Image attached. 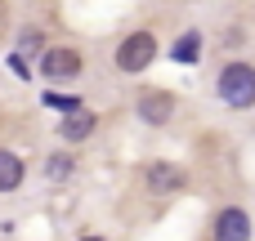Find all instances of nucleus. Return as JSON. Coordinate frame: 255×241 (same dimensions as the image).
<instances>
[{
	"instance_id": "obj_1",
	"label": "nucleus",
	"mask_w": 255,
	"mask_h": 241,
	"mask_svg": "<svg viewBox=\"0 0 255 241\" xmlns=\"http://www.w3.org/2000/svg\"><path fill=\"white\" fill-rule=\"evenodd\" d=\"M220 98L229 103V107H251L255 103V67L251 63H229L224 72H220Z\"/></svg>"
},
{
	"instance_id": "obj_2",
	"label": "nucleus",
	"mask_w": 255,
	"mask_h": 241,
	"mask_svg": "<svg viewBox=\"0 0 255 241\" xmlns=\"http://www.w3.org/2000/svg\"><path fill=\"white\" fill-rule=\"evenodd\" d=\"M152 58H157V36L152 31H134V36H126L121 45H117V67L121 72H143V67H152Z\"/></svg>"
},
{
	"instance_id": "obj_3",
	"label": "nucleus",
	"mask_w": 255,
	"mask_h": 241,
	"mask_svg": "<svg viewBox=\"0 0 255 241\" xmlns=\"http://www.w3.org/2000/svg\"><path fill=\"white\" fill-rule=\"evenodd\" d=\"M76 72H81V54H76V49H63V45L40 49V76H45V80H67V76H76Z\"/></svg>"
},
{
	"instance_id": "obj_4",
	"label": "nucleus",
	"mask_w": 255,
	"mask_h": 241,
	"mask_svg": "<svg viewBox=\"0 0 255 241\" xmlns=\"http://www.w3.org/2000/svg\"><path fill=\"white\" fill-rule=\"evenodd\" d=\"M215 241H251V215L229 206L215 215Z\"/></svg>"
},
{
	"instance_id": "obj_5",
	"label": "nucleus",
	"mask_w": 255,
	"mask_h": 241,
	"mask_svg": "<svg viewBox=\"0 0 255 241\" xmlns=\"http://www.w3.org/2000/svg\"><path fill=\"white\" fill-rule=\"evenodd\" d=\"M170 116H175V98H170L166 89H143V94H139V121L166 125Z\"/></svg>"
},
{
	"instance_id": "obj_6",
	"label": "nucleus",
	"mask_w": 255,
	"mask_h": 241,
	"mask_svg": "<svg viewBox=\"0 0 255 241\" xmlns=\"http://www.w3.org/2000/svg\"><path fill=\"white\" fill-rule=\"evenodd\" d=\"M143 183H148L152 192L166 197V192H179V188H184V170L170 165V161H152V165L143 170Z\"/></svg>"
},
{
	"instance_id": "obj_7",
	"label": "nucleus",
	"mask_w": 255,
	"mask_h": 241,
	"mask_svg": "<svg viewBox=\"0 0 255 241\" xmlns=\"http://www.w3.org/2000/svg\"><path fill=\"white\" fill-rule=\"evenodd\" d=\"M94 125H99V116H94V112H85V107H76V112L58 125V134H63L67 143H81V139H90V134H94Z\"/></svg>"
},
{
	"instance_id": "obj_8",
	"label": "nucleus",
	"mask_w": 255,
	"mask_h": 241,
	"mask_svg": "<svg viewBox=\"0 0 255 241\" xmlns=\"http://www.w3.org/2000/svg\"><path fill=\"white\" fill-rule=\"evenodd\" d=\"M22 157L18 152H9V148H0V192H13V188H22Z\"/></svg>"
},
{
	"instance_id": "obj_9",
	"label": "nucleus",
	"mask_w": 255,
	"mask_h": 241,
	"mask_svg": "<svg viewBox=\"0 0 255 241\" xmlns=\"http://www.w3.org/2000/svg\"><path fill=\"white\" fill-rule=\"evenodd\" d=\"M170 58H175V63H197V58H202V31H184V36L175 40Z\"/></svg>"
},
{
	"instance_id": "obj_10",
	"label": "nucleus",
	"mask_w": 255,
	"mask_h": 241,
	"mask_svg": "<svg viewBox=\"0 0 255 241\" xmlns=\"http://www.w3.org/2000/svg\"><path fill=\"white\" fill-rule=\"evenodd\" d=\"M45 174H49V179H67V174H72V157H54V161L45 165Z\"/></svg>"
},
{
	"instance_id": "obj_11",
	"label": "nucleus",
	"mask_w": 255,
	"mask_h": 241,
	"mask_svg": "<svg viewBox=\"0 0 255 241\" xmlns=\"http://www.w3.org/2000/svg\"><path fill=\"white\" fill-rule=\"evenodd\" d=\"M45 103L58 107V112H76V107H81V98H67V94H45Z\"/></svg>"
},
{
	"instance_id": "obj_12",
	"label": "nucleus",
	"mask_w": 255,
	"mask_h": 241,
	"mask_svg": "<svg viewBox=\"0 0 255 241\" xmlns=\"http://www.w3.org/2000/svg\"><path fill=\"white\" fill-rule=\"evenodd\" d=\"M18 45H22L27 54H31V49H45V45H40V31H22V36H18Z\"/></svg>"
},
{
	"instance_id": "obj_13",
	"label": "nucleus",
	"mask_w": 255,
	"mask_h": 241,
	"mask_svg": "<svg viewBox=\"0 0 255 241\" xmlns=\"http://www.w3.org/2000/svg\"><path fill=\"white\" fill-rule=\"evenodd\" d=\"M81 241H103V237H81Z\"/></svg>"
}]
</instances>
